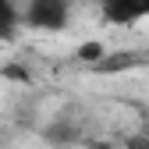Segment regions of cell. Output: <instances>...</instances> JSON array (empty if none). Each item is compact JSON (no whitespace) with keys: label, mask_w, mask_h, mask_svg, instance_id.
<instances>
[{"label":"cell","mask_w":149,"mask_h":149,"mask_svg":"<svg viewBox=\"0 0 149 149\" xmlns=\"http://www.w3.org/2000/svg\"><path fill=\"white\" fill-rule=\"evenodd\" d=\"M71 0H29L22 7V25L39 29V32H61L68 25Z\"/></svg>","instance_id":"6da1fadb"},{"label":"cell","mask_w":149,"mask_h":149,"mask_svg":"<svg viewBox=\"0 0 149 149\" xmlns=\"http://www.w3.org/2000/svg\"><path fill=\"white\" fill-rule=\"evenodd\" d=\"M103 53H107V46H103L100 39H85L78 50H74V61H82L85 68H92V64H96V61L103 57Z\"/></svg>","instance_id":"5b68a950"},{"label":"cell","mask_w":149,"mask_h":149,"mask_svg":"<svg viewBox=\"0 0 149 149\" xmlns=\"http://www.w3.org/2000/svg\"><path fill=\"white\" fill-rule=\"evenodd\" d=\"M22 25V11L14 0H0V43H11Z\"/></svg>","instance_id":"277c9868"},{"label":"cell","mask_w":149,"mask_h":149,"mask_svg":"<svg viewBox=\"0 0 149 149\" xmlns=\"http://www.w3.org/2000/svg\"><path fill=\"white\" fill-rule=\"evenodd\" d=\"M149 57L139 50H107L103 57L92 64V74H121V71H132V68H146Z\"/></svg>","instance_id":"3957f363"},{"label":"cell","mask_w":149,"mask_h":149,"mask_svg":"<svg viewBox=\"0 0 149 149\" xmlns=\"http://www.w3.org/2000/svg\"><path fill=\"white\" fill-rule=\"evenodd\" d=\"M100 18L114 29H128L149 18V0H100Z\"/></svg>","instance_id":"7a4b0ae2"},{"label":"cell","mask_w":149,"mask_h":149,"mask_svg":"<svg viewBox=\"0 0 149 149\" xmlns=\"http://www.w3.org/2000/svg\"><path fill=\"white\" fill-rule=\"evenodd\" d=\"M0 78H7V82H32V74H29V68L25 64H4L0 68Z\"/></svg>","instance_id":"8992f818"},{"label":"cell","mask_w":149,"mask_h":149,"mask_svg":"<svg viewBox=\"0 0 149 149\" xmlns=\"http://www.w3.org/2000/svg\"><path fill=\"white\" fill-rule=\"evenodd\" d=\"M124 149H149V135H139V132H135L132 139L124 142Z\"/></svg>","instance_id":"52a82bcc"}]
</instances>
